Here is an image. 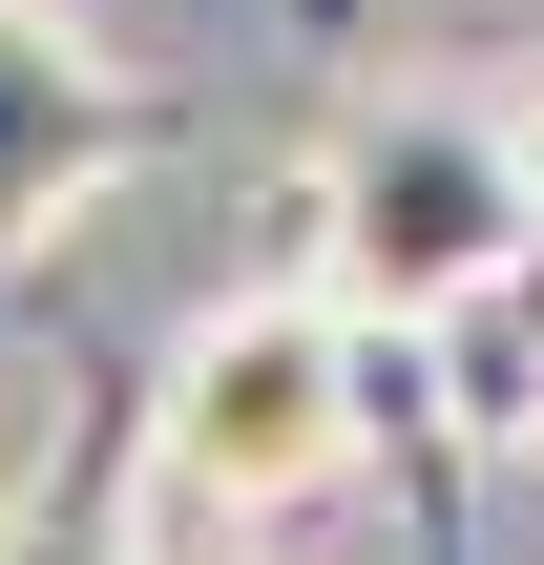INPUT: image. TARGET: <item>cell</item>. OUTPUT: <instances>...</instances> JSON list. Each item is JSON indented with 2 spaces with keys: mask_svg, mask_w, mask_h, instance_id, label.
<instances>
[{
  "mask_svg": "<svg viewBox=\"0 0 544 565\" xmlns=\"http://www.w3.org/2000/svg\"><path fill=\"white\" fill-rule=\"evenodd\" d=\"M105 168H147V84H126L63 0H0V273H21Z\"/></svg>",
  "mask_w": 544,
  "mask_h": 565,
  "instance_id": "3",
  "label": "cell"
},
{
  "mask_svg": "<svg viewBox=\"0 0 544 565\" xmlns=\"http://www.w3.org/2000/svg\"><path fill=\"white\" fill-rule=\"evenodd\" d=\"M524 440H544V377H524Z\"/></svg>",
  "mask_w": 544,
  "mask_h": 565,
  "instance_id": "5",
  "label": "cell"
},
{
  "mask_svg": "<svg viewBox=\"0 0 544 565\" xmlns=\"http://www.w3.org/2000/svg\"><path fill=\"white\" fill-rule=\"evenodd\" d=\"M0 565H105V545H84V524H0Z\"/></svg>",
  "mask_w": 544,
  "mask_h": 565,
  "instance_id": "4",
  "label": "cell"
},
{
  "mask_svg": "<svg viewBox=\"0 0 544 565\" xmlns=\"http://www.w3.org/2000/svg\"><path fill=\"white\" fill-rule=\"evenodd\" d=\"M524 252H544V147L524 126H482V105H440V84L335 126V168H314V273H335L377 335L482 315Z\"/></svg>",
  "mask_w": 544,
  "mask_h": 565,
  "instance_id": "1",
  "label": "cell"
},
{
  "mask_svg": "<svg viewBox=\"0 0 544 565\" xmlns=\"http://www.w3.org/2000/svg\"><path fill=\"white\" fill-rule=\"evenodd\" d=\"M356 398H377V315H356L335 273H314V294H231V315H189L168 419H147L168 524H273V503H314V482L356 461Z\"/></svg>",
  "mask_w": 544,
  "mask_h": 565,
  "instance_id": "2",
  "label": "cell"
}]
</instances>
